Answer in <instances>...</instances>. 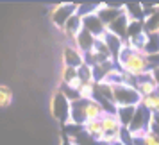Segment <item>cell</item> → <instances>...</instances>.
Wrapping results in <instances>:
<instances>
[{"label":"cell","mask_w":159,"mask_h":145,"mask_svg":"<svg viewBox=\"0 0 159 145\" xmlns=\"http://www.w3.org/2000/svg\"><path fill=\"white\" fill-rule=\"evenodd\" d=\"M116 66H118L120 70H123V72L134 75V77L150 72V70H148V65H147V56H145L143 52L132 50L127 43L123 45V49L120 50V54H118Z\"/></svg>","instance_id":"6da1fadb"},{"label":"cell","mask_w":159,"mask_h":145,"mask_svg":"<svg viewBox=\"0 0 159 145\" xmlns=\"http://www.w3.org/2000/svg\"><path fill=\"white\" fill-rule=\"evenodd\" d=\"M113 104H115L116 108L139 106L141 104V95L138 93L136 88L118 84V86H113Z\"/></svg>","instance_id":"7a4b0ae2"},{"label":"cell","mask_w":159,"mask_h":145,"mask_svg":"<svg viewBox=\"0 0 159 145\" xmlns=\"http://www.w3.org/2000/svg\"><path fill=\"white\" fill-rule=\"evenodd\" d=\"M70 108H72V102L68 101L59 90H56L54 95L50 97V111H52V116L61 125L70 124Z\"/></svg>","instance_id":"3957f363"},{"label":"cell","mask_w":159,"mask_h":145,"mask_svg":"<svg viewBox=\"0 0 159 145\" xmlns=\"http://www.w3.org/2000/svg\"><path fill=\"white\" fill-rule=\"evenodd\" d=\"M150 116L152 113L148 109H145L141 104L136 108V113H134V118L130 125L127 127L129 133L132 134V138H143L147 133H148V124H150Z\"/></svg>","instance_id":"277c9868"},{"label":"cell","mask_w":159,"mask_h":145,"mask_svg":"<svg viewBox=\"0 0 159 145\" xmlns=\"http://www.w3.org/2000/svg\"><path fill=\"white\" fill-rule=\"evenodd\" d=\"M77 9H79V4H70V2L57 4V6L50 11V22L54 23L56 29L63 30L65 23L68 22L73 15H77Z\"/></svg>","instance_id":"5b68a950"},{"label":"cell","mask_w":159,"mask_h":145,"mask_svg":"<svg viewBox=\"0 0 159 145\" xmlns=\"http://www.w3.org/2000/svg\"><path fill=\"white\" fill-rule=\"evenodd\" d=\"M80 22H82V29L86 30V32H89L95 40H102L104 34L107 32V27L102 23V20L97 16V13L80 16Z\"/></svg>","instance_id":"8992f818"},{"label":"cell","mask_w":159,"mask_h":145,"mask_svg":"<svg viewBox=\"0 0 159 145\" xmlns=\"http://www.w3.org/2000/svg\"><path fill=\"white\" fill-rule=\"evenodd\" d=\"M61 59H63V66H70V68H79L84 65V54L73 43H66L63 47Z\"/></svg>","instance_id":"52a82bcc"},{"label":"cell","mask_w":159,"mask_h":145,"mask_svg":"<svg viewBox=\"0 0 159 145\" xmlns=\"http://www.w3.org/2000/svg\"><path fill=\"white\" fill-rule=\"evenodd\" d=\"M123 15V7L122 6H111V4H100L97 9V16L102 20V23L107 27L111 22H115L118 16Z\"/></svg>","instance_id":"ba28073f"},{"label":"cell","mask_w":159,"mask_h":145,"mask_svg":"<svg viewBox=\"0 0 159 145\" xmlns=\"http://www.w3.org/2000/svg\"><path fill=\"white\" fill-rule=\"evenodd\" d=\"M136 90H138V93L141 95V99L157 91V84H156V81H154L150 72H147V73H143V75H138L136 77Z\"/></svg>","instance_id":"9c48e42d"},{"label":"cell","mask_w":159,"mask_h":145,"mask_svg":"<svg viewBox=\"0 0 159 145\" xmlns=\"http://www.w3.org/2000/svg\"><path fill=\"white\" fill-rule=\"evenodd\" d=\"M102 41H104V43H106V47H107L109 54H111V59L116 63L118 54H120V50L123 49L125 41H123V40H120L118 36H115V34H111V32H106V34H104V38H102Z\"/></svg>","instance_id":"30bf717a"},{"label":"cell","mask_w":159,"mask_h":145,"mask_svg":"<svg viewBox=\"0 0 159 145\" xmlns=\"http://www.w3.org/2000/svg\"><path fill=\"white\" fill-rule=\"evenodd\" d=\"M80 30H82V22H80V16L79 15H73L68 22L65 23V27H63V34L66 36V40L70 41V43H73L75 41V38H77V34H79Z\"/></svg>","instance_id":"8fae6325"},{"label":"cell","mask_w":159,"mask_h":145,"mask_svg":"<svg viewBox=\"0 0 159 145\" xmlns=\"http://www.w3.org/2000/svg\"><path fill=\"white\" fill-rule=\"evenodd\" d=\"M127 27H129V18L125 15L118 16L115 22H111L107 25V32H111V34H115V36H118L120 40H127Z\"/></svg>","instance_id":"7c38bea8"},{"label":"cell","mask_w":159,"mask_h":145,"mask_svg":"<svg viewBox=\"0 0 159 145\" xmlns=\"http://www.w3.org/2000/svg\"><path fill=\"white\" fill-rule=\"evenodd\" d=\"M95 41H97V40H95V38L91 36L89 32H86V30L82 29L79 34H77L75 41H73V45H75V47H77L80 52H82V54H88V52H91Z\"/></svg>","instance_id":"4fadbf2b"},{"label":"cell","mask_w":159,"mask_h":145,"mask_svg":"<svg viewBox=\"0 0 159 145\" xmlns=\"http://www.w3.org/2000/svg\"><path fill=\"white\" fill-rule=\"evenodd\" d=\"M123 15L129 18V22H143V7L141 4H136V2H130V4H123Z\"/></svg>","instance_id":"5bb4252c"},{"label":"cell","mask_w":159,"mask_h":145,"mask_svg":"<svg viewBox=\"0 0 159 145\" xmlns=\"http://www.w3.org/2000/svg\"><path fill=\"white\" fill-rule=\"evenodd\" d=\"M138 106H125V108H116V118L122 127H129L132 118H134V113H136Z\"/></svg>","instance_id":"9a60e30c"},{"label":"cell","mask_w":159,"mask_h":145,"mask_svg":"<svg viewBox=\"0 0 159 145\" xmlns=\"http://www.w3.org/2000/svg\"><path fill=\"white\" fill-rule=\"evenodd\" d=\"M102 115H104V111L93 99L84 101V118H86V122L88 120H100Z\"/></svg>","instance_id":"2e32d148"},{"label":"cell","mask_w":159,"mask_h":145,"mask_svg":"<svg viewBox=\"0 0 159 145\" xmlns=\"http://www.w3.org/2000/svg\"><path fill=\"white\" fill-rule=\"evenodd\" d=\"M143 30L145 34H159V9L143 20Z\"/></svg>","instance_id":"e0dca14e"},{"label":"cell","mask_w":159,"mask_h":145,"mask_svg":"<svg viewBox=\"0 0 159 145\" xmlns=\"http://www.w3.org/2000/svg\"><path fill=\"white\" fill-rule=\"evenodd\" d=\"M143 54H159V34H145Z\"/></svg>","instance_id":"ac0fdd59"},{"label":"cell","mask_w":159,"mask_h":145,"mask_svg":"<svg viewBox=\"0 0 159 145\" xmlns=\"http://www.w3.org/2000/svg\"><path fill=\"white\" fill-rule=\"evenodd\" d=\"M82 129L86 131L91 138H95L98 143H100V136H102V125L100 120H88V122L82 124Z\"/></svg>","instance_id":"d6986e66"},{"label":"cell","mask_w":159,"mask_h":145,"mask_svg":"<svg viewBox=\"0 0 159 145\" xmlns=\"http://www.w3.org/2000/svg\"><path fill=\"white\" fill-rule=\"evenodd\" d=\"M70 140H72V143L73 145H100L95 138H91L89 134H88L84 129H80L77 131L73 136H70Z\"/></svg>","instance_id":"ffe728a7"},{"label":"cell","mask_w":159,"mask_h":145,"mask_svg":"<svg viewBox=\"0 0 159 145\" xmlns=\"http://www.w3.org/2000/svg\"><path fill=\"white\" fill-rule=\"evenodd\" d=\"M141 106L145 109H148L150 113H157L159 111V91L148 95V97H143L141 99Z\"/></svg>","instance_id":"44dd1931"},{"label":"cell","mask_w":159,"mask_h":145,"mask_svg":"<svg viewBox=\"0 0 159 145\" xmlns=\"http://www.w3.org/2000/svg\"><path fill=\"white\" fill-rule=\"evenodd\" d=\"M13 104V90L6 84H0V109H6Z\"/></svg>","instance_id":"7402d4cb"},{"label":"cell","mask_w":159,"mask_h":145,"mask_svg":"<svg viewBox=\"0 0 159 145\" xmlns=\"http://www.w3.org/2000/svg\"><path fill=\"white\" fill-rule=\"evenodd\" d=\"M145 30H143V22H129V27H127V40H136V38L143 36Z\"/></svg>","instance_id":"603a6c76"},{"label":"cell","mask_w":159,"mask_h":145,"mask_svg":"<svg viewBox=\"0 0 159 145\" xmlns=\"http://www.w3.org/2000/svg\"><path fill=\"white\" fill-rule=\"evenodd\" d=\"M77 77H79L80 84H84V82H95L93 81V70H91V66L86 65V63L77 68Z\"/></svg>","instance_id":"cb8c5ba5"},{"label":"cell","mask_w":159,"mask_h":145,"mask_svg":"<svg viewBox=\"0 0 159 145\" xmlns=\"http://www.w3.org/2000/svg\"><path fill=\"white\" fill-rule=\"evenodd\" d=\"M77 93H79V99H82V101H91L93 93H95V82H84V84H80Z\"/></svg>","instance_id":"d4e9b609"},{"label":"cell","mask_w":159,"mask_h":145,"mask_svg":"<svg viewBox=\"0 0 159 145\" xmlns=\"http://www.w3.org/2000/svg\"><path fill=\"white\" fill-rule=\"evenodd\" d=\"M75 79H77V68L63 66V70H61V84H72Z\"/></svg>","instance_id":"484cf974"},{"label":"cell","mask_w":159,"mask_h":145,"mask_svg":"<svg viewBox=\"0 0 159 145\" xmlns=\"http://www.w3.org/2000/svg\"><path fill=\"white\" fill-rule=\"evenodd\" d=\"M134 145H159V138L152 133H147L143 138H134Z\"/></svg>","instance_id":"4316f807"},{"label":"cell","mask_w":159,"mask_h":145,"mask_svg":"<svg viewBox=\"0 0 159 145\" xmlns=\"http://www.w3.org/2000/svg\"><path fill=\"white\" fill-rule=\"evenodd\" d=\"M118 143L120 145H134V138H132V134L129 133L127 127H122V131H120V138H118Z\"/></svg>","instance_id":"83f0119b"},{"label":"cell","mask_w":159,"mask_h":145,"mask_svg":"<svg viewBox=\"0 0 159 145\" xmlns=\"http://www.w3.org/2000/svg\"><path fill=\"white\" fill-rule=\"evenodd\" d=\"M148 133H152L154 136L159 138V111L157 113H152L150 124H148Z\"/></svg>","instance_id":"f1b7e54d"},{"label":"cell","mask_w":159,"mask_h":145,"mask_svg":"<svg viewBox=\"0 0 159 145\" xmlns=\"http://www.w3.org/2000/svg\"><path fill=\"white\" fill-rule=\"evenodd\" d=\"M147 56V54H145ZM147 65H148V70H156L159 68V54H148L147 56Z\"/></svg>","instance_id":"f546056e"},{"label":"cell","mask_w":159,"mask_h":145,"mask_svg":"<svg viewBox=\"0 0 159 145\" xmlns=\"http://www.w3.org/2000/svg\"><path fill=\"white\" fill-rule=\"evenodd\" d=\"M141 7H143V16L147 18V16L154 15L156 11L159 9V4H141Z\"/></svg>","instance_id":"4dcf8cb0"},{"label":"cell","mask_w":159,"mask_h":145,"mask_svg":"<svg viewBox=\"0 0 159 145\" xmlns=\"http://www.w3.org/2000/svg\"><path fill=\"white\" fill-rule=\"evenodd\" d=\"M59 145H73V143H72V140H70V138L65 136V134L61 133V142H59Z\"/></svg>","instance_id":"1f68e13d"},{"label":"cell","mask_w":159,"mask_h":145,"mask_svg":"<svg viewBox=\"0 0 159 145\" xmlns=\"http://www.w3.org/2000/svg\"><path fill=\"white\" fill-rule=\"evenodd\" d=\"M152 77H154V81H156V84H157V91H159V68H156V70H152Z\"/></svg>","instance_id":"d6a6232c"}]
</instances>
